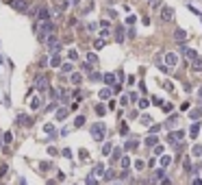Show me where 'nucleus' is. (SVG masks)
I'll return each instance as SVG.
<instances>
[{
  "mask_svg": "<svg viewBox=\"0 0 202 185\" xmlns=\"http://www.w3.org/2000/svg\"><path fill=\"white\" fill-rule=\"evenodd\" d=\"M44 128H46V133H52V131H54V126H52V124H46Z\"/></svg>",
  "mask_w": 202,
  "mask_h": 185,
  "instance_id": "obj_43",
  "label": "nucleus"
},
{
  "mask_svg": "<svg viewBox=\"0 0 202 185\" xmlns=\"http://www.w3.org/2000/svg\"><path fill=\"white\" fill-rule=\"evenodd\" d=\"M89 131H91V137H94L96 142H102L104 135H107V126H104V122H96Z\"/></svg>",
  "mask_w": 202,
  "mask_h": 185,
  "instance_id": "obj_1",
  "label": "nucleus"
},
{
  "mask_svg": "<svg viewBox=\"0 0 202 185\" xmlns=\"http://www.w3.org/2000/svg\"><path fill=\"white\" fill-rule=\"evenodd\" d=\"M96 113H98V116H104V113H107V109H104L102 105H98V107H96Z\"/></svg>",
  "mask_w": 202,
  "mask_h": 185,
  "instance_id": "obj_29",
  "label": "nucleus"
},
{
  "mask_svg": "<svg viewBox=\"0 0 202 185\" xmlns=\"http://www.w3.org/2000/svg\"><path fill=\"white\" fill-rule=\"evenodd\" d=\"M120 157H122V150H120V148H115V150H113V157H111V159L115 161V159H120Z\"/></svg>",
  "mask_w": 202,
  "mask_h": 185,
  "instance_id": "obj_28",
  "label": "nucleus"
},
{
  "mask_svg": "<svg viewBox=\"0 0 202 185\" xmlns=\"http://www.w3.org/2000/svg\"><path fill=\"white\" fill-rule=\"evenodd\" d=\"M191 185H202V179H194V183Z\"/></svg>",
  "mask_w": 202,
  "mask_h": 185,
  "instance_id": "obj_50",
  "label": "nucleus"
},
{
  "mask_svg": "<svg viewBox=\"0 0 202 185\" xmlns=\"http://www.w3.org/2000/svg\"><path fill=\"white\" fill-rule=\"evenodd\" d=\"M135 20H137L135 15H128V17H126V24H135Z\"/></svg>",
  "mask_w": 202,
  "mask_h": 185,
  "instance_id": "obj_40",
  "label": "nucleus"
},
{
  "mask_svg": "<svg viewBox=\"0 0 202 185\" xmlns=\"http://www.w3.org/2000/svg\"><path fill=\"white\" fill-rule=\"evenodd\" d=\"M174 37H176V42H185L187 39V33L182 29H176V33H174Z\"/></svg>",
  "mask_w": 202,
  "mask_h": 185,
  "instance_id": "obj_12",
  "label": "nucleus"
},
{
  "mask_svg": "<svg viewBox=\"0 0 202 185\" xmlns=\"http://www.w3.org/2000/svg\"><path fill=\"white\" fill-rule=\"evenodd\" d=\"M128 165H131V159H128V157H122V168L128 170Z\"/></svg>",
  "mask_w": 202,
  "mask_h": 185,
  "instance_id": "obj_27",
  "label": "nucleus"
},
{
  "mask_svg": "<svg viewBox=\"0 0 202 185\" xmlns=\"http://www.w3.org/2000/svg\"><path fill=\"white\" fill-rule=\"evenodd\" d=\"M50 66H52V68H61V57H59V52H54L52 57H50Z\"/></svg>",
  "mask_w": 202,
  "mask_h": 185,
  "instance_id": "obj_9",
  "label": "nucleus"
},
{
  "mask_svg": "<svg viewBox=\"0 0 202 185\" xmlns=\"http://www.w3.org/2000/svg\"><path fill=\"white\" fill-rule=\"evenodd\" d=\"M68 59H70V61H76V59H78V52H76V50H70V52H68Z\"/></svg>",
  "mask_w": 202,
  "mask_h": 185,
  "instance_id": "obj_23",
  "label": "nucleus"
},
{
  "mask_svg": "<svg viewBox=\"0 0 202 185\" xmlns=\"http://www.w3.org/2000/svg\"><path fill=\"white\" fill-rule=\"evenodd\" d=\"M141 122H143V124H150V122H152V118H148V116H143V118H141Z\"/></svg>",
  "mask_w": 202,
  "mask_h": 185,
  "instance_id": "obj_42",
  "label": "nucleus"
},
{
  "mask_svg": "<svg viewBox=\"0 0 202 185\" xmlns=\"http://www.w3.org/2000/svg\"><path fill=\"white\" fill-rule=\"evenodd\" d=\"M109 153H111V144H109V142H107V144L102 146V155H109Z\"/></svg>",
  "mask_w": 202,
  "mask_h": 185,
  "instance_id": "obj_31",
  "label": "nucleus"
},
{
  "mask_svg": "<svg viewBox=\"0 0 202 185\" xmlns=\"http://www.w3.org/2000/svg\"><path fill=\"white\" fill-rule=\"evenodd\" d=\"M178 63V57L174 52H165V68H174Z\"/></svg>",
  "mask_w": 202,
  "mask_h": 185,
  "instance_id": "obj_5",
  "label": "nucleus"
},
{
  "mask_svg": "<svg viewBox=\"0 0 202 185\" xmlns=\"http://www.w3.org/2000/svg\"><path fill=\"white\" fill-rule=\"evenodd\" d=\"M89 79H91V81H100V79H102V76H100L98 72H91V74H89Z\"/></svg>",
  "mask_w": 202,
  "mask_h": 185,
  "instance_id": "obj_35",
  "label": "nucleus"
},
{
  "mask_svg": "<svg viewBox=\"0 0 202 185\" xmlns=\"http://www.w3.org/2000/svg\"><path fill=\"white\" fill-rule=\"evenodd\" d=\"M70 2H72V5H78V0H70Z\"/></svg>",
  "mask_w": 202,
  "mask_h": 185,
  "instance_id": "obj_52",
  "label": "nucleus"
},
{
  "mask_svg": "<svg viewBox=\"0 0 202 185\" xmlns=\"http://www.w3.org/2000/svg\"><path fill=\"white\" fill-rule=\"evenodd\" d=\"M109 96H111V89H102V91H100V98H109Z\"/></svg>",
  "mask_w": 202,
  "mask_h": 185,
  "instance_id": "obj_32",
  "label": "nucleus"
},
{
  "mask_svg": "<svg viewBox=\"0 0 202 185\" xmlns=\"http://www.w3.org/2000/svg\"><path fill=\"white\" fill-rule=\"evenodd\" d=\"M87 185H98V181H96V177H87V181H85Z\"/></svg>",
  "mask_w": 202,
  "mask_h": 185,
  "instance_id": "obj_34",
  "label": "nucleus"
},
{
  "mask_svg": "<svg viewBox=\"0 0 202 185\" xmlns=\"http://www.w3.org/2000/svg\"><path fill=\"white\" fill-rule=\"evenodd\" d=\"M102 174H104V165H96V168H94V177H102Z\"/></svg>",
  "mask_w": 202,
  "mask_h": 185,
  "instance_id": "obj_15",
  "label": "nucleus"
},
{
  "mask_svg": "<svg viewBox=\"0 0 202 185\" xmlns=\"http://www.w3.org/2000/svg\"><path fill=\"white\" fill-rule=\"evenodd\" d=\"M61 70H63V72H72L74 68H72V63H61Z\"/></svg>",
  "mask_w": 202,
  "mask_h": 185,
  "instance_id": "obj_25",
  "label": "nucleus"
},
{
  "mask_svg": "<svg viewBox=\"0 0 202 185\" xmlns=\"http://www.w3.org/2000/svg\"><path fill=\"white\" fill-rule=\"evenodd\" d=\"M20 185H26V181H24V179H20Z\"/></svg>",
  "mask_w": 202,
  "mask_h": 185,
  "instance_id": "obj_51",
  "label": "nucleus"
},
{
  "mask_svg": "<svg viewBox=\"0 0 202 185\" xmlns=\"http://www.w3.org/2000/svg\"><path fill=\"white\" fill-rule=\"evenodd\" d=\"M194 155H196V157H200V155H202V146H200V144H198V146H194Z\"/></svg>",
  "mask_w": 202,
  "mask_h": 185,
  "instance_id": "obj_33",
  "label": "nucleus"
},
{
  "mask_svg": "<svg viewBox=\"0 0 202 185\" xmlns=\"http://www.w3.org/2000/svg\"><path fill=\"white\" fill-rule=\"evenodd\" d=\"M102 79H104V83H107V85L111 87V89H113V87L117 85V83H115V74H111V72H109V74H104Z\"/></svg>",
  "mask_w": 202,
  "mask_h": 185,
  "instance_id": "obj_8",
  "label": "nucleus"
},
{
  "mask_svg": "<svg viewBox=\"0 0 202 185\" xmlns=\"http://www.w3.org/2000/svg\"><path fill=\"white\" fill-rule=\"evenodd\" d=\"M35 87L37 89H48V76H46V74H39V76L35 79Z\"/></svg>",
  "mask_w": 202,
  "mask_h": 185,
  "instance_id": "obj_4",
  "label": "nucleus"
},
{
  "mask_svg": "<svg viewBox=\"0 0 202 185\" xmlns=\"http://www.w3.org/2000/svg\"><path fill=\"white\" fill-rule=\"evenodd\" d=\"M80 81H83V76H80V74H72V83H74V85H78Z\"/></svg>",
  "mask_w": 202,
  "mask_h": 185,
  "instance_id": "obj_26",
  "label": "nucleus"
},
{
  "mask_svg": "<svg viewBox=\"0 0 202 185\" xmlns=\"http://www.w3.org/2000/svg\"><path fill=\"white\" fill-rule=\"evenodd\" d=\"M202 116V109H194L191 111V118H200Z\"/></svg>",
  "mask_w": 202,
  "mask_h": 185,
  "instance_id": "obj_36",
  "label": "nucleus"
},
{
  "mask_svg": "<svg viewBox=\"0 0 202 185\" xmlns=\"http://www.w3.org/2000/svg\"><path fill=\"white\" fill-rule=\"evenodd\" d=\"M198 133H200V124L194 122V124H191V128H189V135H191V137H196Z\"/></svg>",
  "mask_w": 202,
  "mask_h": 185,
  "instance_id": "obj_14",
  "label": "nucleus"
},
{
  "mask_svg": "<svg viewBox=\"0 0 202 185\" xmlns=\"http://www.w3.org/2000/svg\"><path fill=\"white\" fill-rule=\"evenodd\" d=\"M161 153H163V146L157 144V146H154V155H161Z\"/></svg>",
  "mask_w": 202,
  "mask_h": 185,
  "instance_id": "obj_41",
  "label": "nucleus"
},
{
  "mask_svg": "<svg viewBox=\"0 0 202 185\" xmlns=\"http://www.w3.org/2000/svg\"><path fill=\"white\" fill-rule=\"evenodd\" d=\"M124 148H126V150H135V148H137V142H135V140L126 142V146H124Z\"/></svg>",
  "mask_w": 202,
  "mask_h": 185,
  "instance_id": "obj_20",
  "label": "nucleus"
},
{
  "mask_svg": "<svg viewBox=\"0 0 202 185\" xmlns=\"http://www.w3.org/2000/svg\"><path fill=\"white\" fill-rule=\"evenodd\" d=\"M65 116H68V109H59L57 111V120H65Z\"/></svg>",
  "mask_w": 202,
  "mask_h": 185,
  "instance_id": "obj_19",
  "label": "nucleus"
},
{
  "mask_svg": "<svg viewBox=\"0 0 202 185\" xmlns=\"http://www.w3.org/2000/svg\"><path fill=\"white\" fill-rule=\"evenodd\" d=\"M154 179H163V170H157V172H154Z\"/></svg>",
  "mask_w": 202,
  "mask_h": 185,
  "instance_id": "obj_45",
  "label": "nucleus"
},
{
  "mask_svg": "<svg viewBox=\"0 0 202 185\" xmlns=\"http://www.w3.org/2000/svg\"><path fill=\"white\" fill-rule=\"evenodd\" d=\"M148 105H150V103H148V100H146V98H141V100H139V107H141V109H146Z\"/></svg>",
  "mask_w": 202,
  "mask_h": 185,
  "instance_id": "obj_39",
  "label": "nucleus"
},
{
  "mask_svg": "<svg viewBox=\"0 0 202 185\" xmlns=\"http://www.w3.org/2000/svg\"><path fill=\"white\" fill-rule=\"evenodd\" d=\"M104 46V39H96V48H102Z\"/></svg>",
  "mask_w": 202,
  "mask_h": 185,
  "instance_id": "obj_44",
  "label": "nucleus"
},
{
  "mask_svg": "<svg viewBox=\"0 0 202 185\" xmlns=\"http://www.w3.org/2000/svg\"><path fill=\"white\" fill-rule=\"evenodd\" d=\"M157 142H159L157 135H148V137H146V146H157Z\"/></svg>",
  "mask_w": 202,
  "mask_h": 185,
  "instance_id": "obj_13",
  "label": "nucleus"
},
{
  "mask_svg": "<svg viewBox=\"0 0 202 185\" xmlns=\"http://www.w3.org/2000/svg\"><path fill=\"white\" fill-rule=\"evenodd\" d=\"M182 137H185V131H174V133H167V142L178 146V140H182Z\"/></svg>",
  "mask_w": 202,
  "mask_h": 185,
  "instance_id": "obj_3",
  "label": "nucleus"
},
{
  "mask_svg": "<svg viewBox=\"0 0 202 185\" xmlns=\"http://www.w3.org/2000/svg\"><path fill=\"white\" fill-rule=\"evenodd\" d=\"M13 7L17 9V11H26V7H29V5H26L24 0H22V2H13Z\"/></svg>",
  "mask_w": 202,
  "mask_h": 185,
  "instance_id": "obj_16",
  "label": "nucleus"
},
{
  "mask_svg": "<svg viewBox=\"0 0 202 185\" xmlns=\"http://www.w3.org/2000/svg\"><path fill=\"white\" fill-rule=\"evenodd\" d=\"M83 124H85V118H83V116H78V118L74 120V126L78 128V126H83Z\"/></svg>",
  "mask_w": 202,
  "mask_h": 185,
  "instance_id": "obj_24",
  "label": "nucleus"
},
{
  "mask_svg": "<svg viewBox=\"0 0 202 185\" xmlns=\"http://www.w3.org/2000/svg\"><path fill=\"white\" fill-rule=\"evenodd\" d=\"M163 111H165V113H170V111H172V105L167 103V105H163Z\"/></svg>",
  "mask_w": 202,
  "mask_h": 185,
  "instance_id": "obj_46",
  "label": "nucleus"
},
{
  "mask_svg": "<svg viewBox=\"0 0 202 185\" xmlns=\"http://www.w3.org/2000/svg\"><path fill=\"white\" fill-rule=\"evenodd\" d=\"M87 61H89V63H96L98 57H96V54H87Z\"/></svg>",
  "mask_w": 202,
  "mask_h": 185,
  "instance_id": "obj_38",
  "label": "nucleus"
},
{
  "mask_svg": "<svg viewBox=\"0 0 202 185\" xmlns=\"http://www.w3.org/2000/svg\"><path fill=\"white\" fill-rule=\"evenodd\" d=\"M37 15H39V17H37L39 22H48V20H50V13H48V9H46V7H41V9H39Z\"/></svg>",
  "mask_w": 202,
  "mask_h": 185,
  "instance_id": "obj_7",
  "label": "nucleus"
},
{
  "mask_svg": "<svg viewBox=\"0 0 202 185\" xmlns=\"http://www.w3.org/2000/svg\"><path fill=\"white\" fill-rule=\"evenodd\" d=\"M120 105H124V107L128 105V96H122V100H120Z\"/></svg>",
  "mask_w": 202,
  "mask_h": 185,
  "instance_id": "obj_47",
  "label": "nucleus"
},
{
  "mask_svg": "<svg viewBox=\"0 0 202 185\" xmlns=\"http://www.w3.org/2000/svg\"><path fill=\"white\" fill-rule=\"evenodd\" d=\"M161 17H163L165 22L174 20V9H170V7H163V11H161Z\"/></svg>",
  "mask_w": 202,
  "mask_h": 185,
  "instance_id": "obj_6",
  "label": "nucleus"
},
{
  "mask_svg": "<svg viewBox=\"0 0 202 185\" xmlns=\"http://www.w3.org/2000/svg\"><path fill=\"white\" fill-rule=\"evenodd\" d=\"M2 142H5V144H11V142H13V135H11V133H5V140H2Z\"/></svg>",
  "mask_w": 202,
  "mask_h": 185,
  "instance_id": "obj_30",
  "label": "nucleus"
},
{
  "mask_svg": "<svg viewBox=\"0 0 202 185\" xmlns=\"http://www.w3.org/2000/svg\"><path fill=\"white\" fill-rule=\"evenodd\" d=\"M54 31V24L48 20V22H39V26H37V37L39 39H46V35L48 33H52Z\"/></svg>",
  "mask_w": 202,
  "mask_h": 185,
  "instance_id": "obj_2",
  "label": "nucleus"
},
{
  "mask_svg": "<svg viewBox=\"0 0 202 185\" xmlns=\"http://www.w3.org/2000/svg\"><path fill=\"white\" fill-rule=\"evenodd\" d=\"M152 7L157 9V7H161V0H152Z\"/></svg>",
  "mask_w": 202,
  "mask_h": 185,
  "instance_id": "obj_48",
  "label": "nucleus"
},
{
  "mask_svg": "<svg viewBox=\"0 0 202 185\" xmlns=\"http://www.w3.org/2000/svg\"><path fill=\"white\" fill-rule=\"evenodd\" d=\"M17 122H22V124L29 126V124H31V118H29V116H17Z\"/></svg>",
  "mask_w": 202,
  "mask_h": 185,
  "instance_id": "obj_17",
  "label": "nucleus"
},
{
  "mask_svg": "<svg viewBox=\"0 0 202 185\" xmlns=\"http://www.w3.org/2000/svg\"><path fill=\"white\" fill-rule=\"evenodd\" d=\"M161 185H172V181H170V179H163V181H161Z\"/></svg>",
  "mask_w": 202,
  "mask_h": 185,
  "instance_id": "obj_49",
  "label": "nucleus"
},
{
  "mask_svg": "<svg viewBox=\"0 0 202 185\" xmlns=\"http://www.w3.org/2000/svg\"><path fill=\"white\" fill-rule=\"evenodd\" d=\"M191 70H194V72H202V59L200 57L191 61Z\"/></svg>",
  "mask_w": 202,
  "mask_h": 185,
  "instance_id": "obj_11",
  "label": "nucleus"
},
{
  "mask_svg": "<svg viewBox=\"0 0 202 185\" xmlns=\"http://www.w3.org/2000/svg\"><path fill=\"white\" fill-rule=\"evenodd\" d=\"M182 52H185V57H187V59H191V61L198 59V52H196L194 48H182Z\"/></svg>",
  "mask_w": 202,
  "mask_h": 185,
  "instance_id": "obj_10",
  "label": "nucleus"
},
{
  "mask_svg": "<svg viewBox=\"0 0 202 185\" xmlns=\"http://www.w3.org/2000/svg\"><path fill=\"white\" fill-rule=\"evenodd\" d=\"M172 163V157L167 155V157H163V159H161V165H163V168H167V165Z\"/></svg>",
  "mask_w": 202,
  "mask_h": 185,
  "instance_id": "obj_21",
  "label": "nucleus"
},
{
  "mask_svg": "<svg viewBox=\"0 0 202 185\" xmlns=\"http://www.w3.org/2000/svg\"><path fill=\"white\" fill-rule=\"evenodd\" d=\"M39 107H41V100L39 98H33L31 100V109H39Z\"/></svg>",
  "mask_w": 202,
  "mask_h": 185,
  "instance_id": "obj_18",
  "label": "nucleus"
},
{
  "mask_svg": "<svg viewBox=\"0 0 202 185\" xmlns=\"http://www.w3.org/2000/svg\"><path fill=\"white\" fill-rule=\"evenodd\" d=\"M115 33H117V35H115V39H117V42H122V39H124V29L120 26V29H117Z\"/></svg>",
  "mask_w": 202,
  "mask_h": 185,
  "instance_id": "obj_22",
  "label": "nucleus"
},
{
  "mask_svg": "<svg viewBox=\"0 0 202 185\" xmlns=\"http://www.w3.org/2000/svg\"><path fill=\"white\" fill-rule=\"evenodd\" d=\"M135 168H137V170H143L146 163H143V161H135Z\"/></svg>",
  "mask_w": 202,
  "mask_h": 185,
  "instance_id": "obj_37",
  "label": "nucleus"
}]
</instances>
